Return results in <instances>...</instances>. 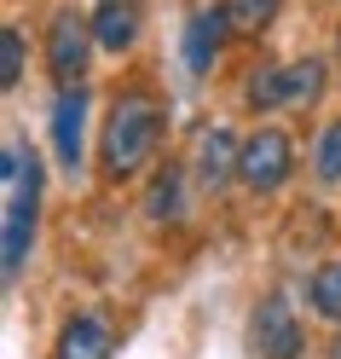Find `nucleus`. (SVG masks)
Here are the masks:
<instances>
[{
	"instance_id": "dca6fc26",
	"label": "nucleus",
	"mask_w": 341,
	"mask_h": 359,
	"mask_svg": "<svg viewBox=\"0 0 341 359\" xmlns=\"http://www.w3.org/2000/svg\"><path fill=\"white\" fill-rule=\"evenodd\" d=\"M312 174L324 186H341V122H330L318 133V151H312Z\"/></svg>"
},
{
	"instance_id": "a211bd4d",
	"label": "nucleus",
	"mask_w": 341,
	"mask_h": 359,
	"mask_svg": "<svg viewBox=\"0 0 341 359\" xmlns=\"http://www.w3.org/2000/svg\"><path fill=\"white\" fill-rule=\"evenodd\" d=\"M330 359H341V336H335V342H330Z\"/></svg>"
},
{
	"instance_id": "f3484780",
	"label": "nucleus",
	"mask_w": 341,
	"mask_h": 359,
	"mask_svg": "<svg viewBox=\"0 0 341 359\" xmlns=\"http://www.w3.org/2000/svg\"><path fill=\"white\" fill-rule=\"evenodd\" d=\"M18 81H24V35L0 29V87H18Z\"/></svg>"
},
{
	"instance_id": "0eeeda50",
	"label": "nucleus",
	"mask_w": 341,
	"mask_h": 359,
	"mask_svg": "<svg viewBox=\"0 0 341 359\" xmlns=\"http://www.w3.org/2000/svg\"><path fill=\"white\" fill-rule=\"evenodd\" d=\"M81 145H87V87H58L53 104V156L64 168H81Z\"/></svg>"
},
{
	"instance_id": "20e7f679",
	"label": "nucleus",
	"mask_w": 341,
	"mask_h": 359,
	"mask_svg": "<svg viewBox=\"0 0 341 359\" xmlns=\"http://www.w3.org/2000/svg\"><path fill=\"white\" fill-rule=\"evenodd\" d=\"M99 41H93V18H81V12H53V24H47V70L58 87H81L87 76V53H93Z\"/></svg>"
},
{
	"instance_id": "f03ea898",
	"label": "nucleus",
	"mask_w": 341,
	"mask_h": 359,
	"mask_svg": "<svg viewBox=\"0 0 341 359\" xmlns=\"http://www.w3.org/2000/svg\"><path fill=\"white\" fill-rule=\"evenodd\" d=\"M156 140H162V110H156L145 93L116 99V104H110V116H104V140H99L104 174H110V180H127V174L151 168Z\"/></svg>"
},
{
	"instance_id": "4468645a",
	"label": "nucleus",
	"mask_w": 341,
	"mask_h": 359,
	"mask_svg": "<svg viewBox=\"0 0 341 359\" xmlns=\"http://www.w3.org/2000/svg\"><path fill=\"white\" fill-rule=\"evenodd\" d=\"M307 296H312V313H318V319H335V325H341V261H324V266H318Z\"/></svg>"
},
{
	"instance_id": "f8f14e48",
	"label": "nucleus",
	"mask_w": 341,
	"mask_h": 359,
	"mask_svg": "<svg viewBox=\"0 0 341 359\" xmlns=\"http://www.w3.org/2000/svg\"><path fill=\"white\" fill-rule=\"evenodd\" d=\"M284 70H289V110L324 99V87H330V64L324 58H295V64H284Z\"/></svg>"
},
{
	"instance_id": "423d86ee",
	"label": "nucleus",
	"mask_w": 341,
	"mask_h": 359,
	"mask_svg": "<svg viewBox=\"0 0 341 359\" xmlns=\"http://www.w3.org/2000/svg\"><path fill=\"white\" fill-rule=\"evenodd\" d=\"M237 163H243V145L232 140V128H202V133H197L191 168H197V186H202V191L232 186V180H237Z\"/></svg>"
},
{
	"instance_id": "7ed1b4c3",
	"label": "nucleus",
	"mask_w": 341,
	"mask_h": 359,
	"mask_svg": "<svg viewBox=\"0 0 341 359\" xmlns=\"http://www.w3.org/2000/svg\"><path fill=\"white\" fill-rule=\"evenodd\" d=\"M301 348H307V336H301L289 296H260L255 313H249V353L255 359H301Z\"/></svg>"
},
{
	"instance_id": "1a4fd4ad",
	"label": "nucleus",
	"mask_w": 341,
	"mask_h": 359,
	"mask_svg": "<svg viewBox=\"0 0 341 359\" xmlns=\"http://www.w3.org/2000/svg\"><path fill=\"white\" fill-rule=\"evenodd\" d=\"M110 325L104 319H93V313H76L70 325L58 330V348H53V359H110Z\"/></svg>"
},
{
	"instance_id": "ddd939ff",
	"label": "nucleus",
	"mask_w": 341,
	"mask_h": 359,
	"mask_svg": "<svg viewBox=\"0 0 341 359\" xmlns=\"http://www.w3.org/2000/svg\"><path fill=\"white\" fill-rule=\"evenodd\" d=\"M278 12H284V0H225V18H232V35H266Z\"/></svg>"
},
{
	"instance_id": "2eb2a0df",
	"label": "nucleus",
	"mask_w": 341,
	"mask_h": 359,
	"mask_svg": "<svg viewBox=\"0 0 341 359\" xmlns=\"http://www.w3.org/2000/svg\"><path fill=\"white\" fill-rule=\"evenodd\" d=\"M179 197H186V191H179V174L168 168V174L151 186V197H145V215H151V220H179V215H186V203H179Z\"/></svg>"
},
{
	"instance_id": "9b49d317",
	"label": "nucleus",
	"mask_w": 341,
	"mask_h": 359,
	"mask_svg": "<svg viewBox=\"0 0 341 359\" xmlns=\"http://www.w3.org/2000/svg\"><path fill=\"white\" fill-rule=\"evenodd\" d=\"M243 99H249V110H289V70H284V64H260V70H249Z\"/></svg>"
},
{
	"instance_id": "9d476101",
	"label": "nucleus",
	"mask_w": 341,
	"mask_h": 359,
	"mask_svg": "<svg viewBox=\"0 0 341 359\" xmlns=\"http://www.w3.org/2000/svg\"><path fill=\"white\" fill-rule=\"evenodd\" d=\"M93 41L104 53H127L133 41H139V12H133V0H104L93 12Z\"/></svg>"
},
{
	"instance_id": "f257e3e1",
	"label": "nucleus",
	"mask_w": 341,
	"mask_h": 359,
	"mask_svg": "<svg viewBox=\"0 0 341 359\" xmlns=\"http://www.w3.org/2000/svg\"><path fill=\"white\" fill-rule=\"evenodd\" d=\"M0 180H6V232H0V266H6V284H18L35 243V209H41V156L29 145H6L0 156Z\"/></svg>"
},
{
	"instance_id": "6ab92c4d",
	"label": "nucleus",
	"mask_w": 341,
	"mask_h": 359,
	"mask_svg": "<svg viewBox=\"0 0 341 359\" xmlns=\"http://www.w3.org/2000/svg\"><path fill=\"white\" fill-rule=\"evenodd\" d=\"M335 47H341V41H335Z\"/></svg>"
},
{
	"instance_id": "39448f33",
	"label": "nucleus",
	"mask_w": 341,
	"mask_h": 359,
	"mask_svg": "<svg viewBox=\"0 0 341 359\" xmlns=\"http://www.w3.org/2000/svg\"><path fill=\"white\" fill-rule=\"evenodd\" d=\"M295 168V145L284 128H255L243 140V163H237V180L249 191H278Z\"/></svg>"
},
{
	"instance_id": "6e6552de",
	"label": "nucleus",
	"mask_w": 341,
	"mask_h": 359,
	"mask_svg": "<svg viewBox=\"0 0 341 359\" xmlns=\"http://www.w3.org/2000/svg\"><path fill=\"white\" fill-rule=\"evenodd\" d=\"M225 35H232L225 0H220V6H202L197 18H186V41H179V47H186V70H191V76H209V70H214Z\"/></svg>"
}]
</instances>
